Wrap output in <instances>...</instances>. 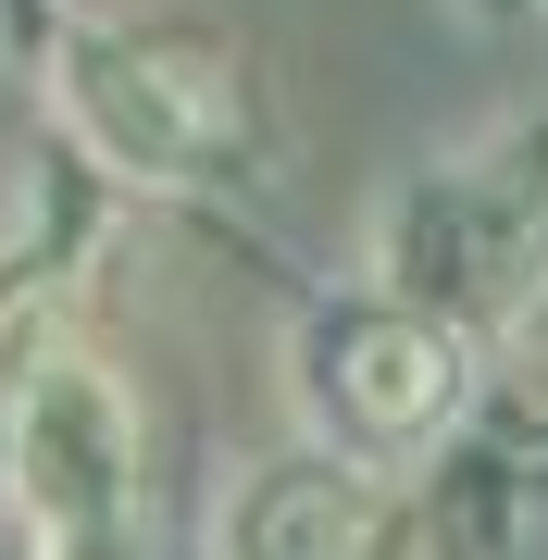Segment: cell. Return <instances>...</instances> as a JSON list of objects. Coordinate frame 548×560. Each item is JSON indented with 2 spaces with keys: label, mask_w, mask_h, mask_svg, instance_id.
<instances>
[{
  "label": "cell",
  "mask_w": 548,
  "mask_h": 560,
  "mask_svg": "<svg viewBox=\"0 0 548 560\" xmlns=\"http://www.w3.org/2000/svg\"><path fill=\"white\" fill-rule=\"evenodd\" d=\"M462 25H548V0H448Z\"/></svg>",
  "instance_id": "obj_6"
},
{
  "label": "cell",
  "mask_w": 548,
  "mask_h": 560,
  "mask_svg": "<svg viewBox=\"0 0 548 560\" xmlns=\"http://www.w3.org/2000/svg\"><path fill=\"white\" fill-rule=\"evenodd\" d=\"M374 548V474L337 448L263 460L224 499V560H362Z\"/></svg>",
  "instance_id": "obj_5"
},
{
  "label": "cell",
  "mask_w": 548,
  "mask_h": 560,
  "mask_svg": "<svg viewBox=\"0 0 548 560\" xmlns=\"http://www.w3.org/2000/svg\"><path fill=\"white\" fill-rule=\"evenodd\" d=\"M50 113L125 187H212L237 162V75L175 25H75L50 50Z\"/></svg>",
  "instance_id": "obj_2"
},
{
  "label": "cell",
  "mask_w": 548,
  "mask_h": 560,
  "mask_svg": "<svg viewBox=\"0 0 548 560\" xmlns=\"http://www.w3.org/2000/svg\"><path fill=\"white\" fill-rule=\"evenodd\" d=\"M374 287L411 312H436L448 337H511L548 300V125L499 150L411 162L374 212Z\"/></svg>",
  "instance_id": "obj_1"
},
{
  "label": "cell",
  "mask_w": 548,
  "mask_h": 560,
  "mask_svg": "<svg viewBox=\"0 0 548 560\" xmlns=\"http://www.w3.org/2000/svg\"><path fill=\"white\" fill-rule=\"evenodd\" d=\"M0 486L50 560H101L138 523V399L113 361L38 337L0 374Z\"/></svg>",
  "instance_id": "obj_4"
},
{
  "label": "cell",
  "mask_w": 548,
  "mask_h": 560,
  "mask_svg": "<svg viewBox=\"0 0 548 560\" xmlns=\"http://www.w3.org/2000/svg\"><path fill=\"white\" fill-rule=\"evenodd\" d=\"M287 374H300L312 448L362 460V474H399V460L448 448L462 411H474V337H448L436 312L386 300V287L325 300L300 324V349H287Z\"/></svg>",
  "instance_id": "obj_3"
}]
</instances>
